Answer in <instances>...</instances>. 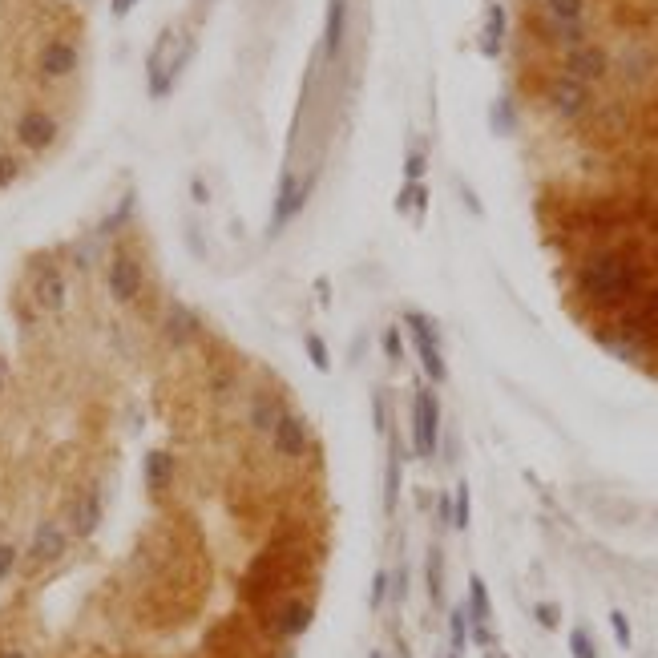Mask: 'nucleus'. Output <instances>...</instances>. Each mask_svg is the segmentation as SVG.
I'll use <instances>...</instances> for the list:
<instances>
[{"label":"nucleus","instance_id":"5701e85b","mask_svg":"<svg viewBox=\"0 0 658 658\" xmlns=\"http://www.w3.org/2000/svg\"><path fill=\"white\" fill-rule=\"evenodd\" d=\"M396 505H400V445L392 441L388 469H384V513H396Z\"/></svg>","mask_w":658,"mask_h":658},{"label":"nucleus","instance_id":"1a4fd4ad","mask_svg":"<svg viewBox=\"0 0 658 658\" xmlns=\"http://www.w3.org/2000/svg\"><path fill=\"white\" fill-rule=\"evenodd\" d=\"M610 73V53L602 45H578L566 53V77H578V81H602Z\"/></svg>","mask_w":658,"mask_h":658},{"label":"nucleus","instance_id":"aec40b11","mask_svg":"<svg viewBox=\"0 0 658 658\" xmlns=\"http://www.w3.org/2000/svg\"><path fill=\"white\" fill-rule=\"evenodd\" d=\"M501 41H505V5H489V21H485V33H481V53L501 57Z\"/></svg>","mask_w":658,"mask_h":658},{"label":"nucleus","instance_id":"58836bf2","mask_svg":"<svg viewBox=\"0 0 658 658\" xmlns=\"http://www.w3.org/2000/svg\"><path fill=\"white\" fill-rule=\"evenodd\" d=\"M436 521H441V525H453V493H441V497H436Z\"/></svg>","mask_w":658,"mask_h":658},{"label":"nucleus","instance_id":"f3484780","mask_svg":"<svg viewBox=\"0 0 658 658\" xmlns=\"http://www.w3.org/2000/svg\"><path fill=\"white\" fill-rule=\"evenodd\" d=\"M178 29L174 25H166L162 33H158V41H154V49H150V57H146V73H150V81L154 77H162L166 73V65L174 61V53H178Z\"/></svg>","mask_w":658,"mask_h":658},{"label":"nucleus","instance_id":"37998d69","mask_svg":"<svg viewBox=\"0 0 658 658\" xmlns=\"http://www.w3.org/2000/svg\"><path fill=\"white\" fill-rule=\"evenodd\" d=\"M473 642L477 646H493V630L489 626H473Z\"/></svg>","mask_w":658,"mask_h":658},{"label":"nucleus","instance_id":"b1692460","mask_svg":"<svg viewBox=\"0 0 658 658\" xmlns=\"http://www.w3.org/2000/svg\"><path fill=\"white\" fill-rule=\"evenodd\" d=\"M424 578H428V598H432L436 606H441V602H445V554L436 550V545L428 550V566H424Z\"/></svg>","mask_w":658,"mask_h":658},{"label":"nucleus","instance_id":"c9c22d12","mask_svg":"<svg viewBox=\"0 0 658 658\" xmlns=\"http://www.w3.org/2000/svg\"><path fill=\"white\" fill-rule=\"evenodd\" d=\"M420 174H424V154L412 150V154L404 158V182H420Z\"/></svg>","mask_w":658,"mask_h":658},{"label":"nucleus","instance_id":"9b49d317","mask_svg":"<svg viewBox=\"0 0 658 658\" xmlns=\"http://www.w3.org/2000/svg\"><path fill=\"white\" fill-rule=\"evenodd\" d=\"M65 550H69V533L57 521H41L37 533H33V545H29V562L33 566H49V562L65 558Z\"/></svg>","mask_w":658,"mask_h":658},{"label":"nucleus","instance_id":"f257e3e1","mask_svg":"<svg viewBox=\"0 0 658 658\" xmlns=\"http://www.w3.org/2000/svg\"><path fill=\"white\" fill-rule=\"evenodd\" d=\"M650 259L634 247H602L590 251L578 267H574V287L578 295L602 311V315H618L622 307H630L646 287H650Z\"/></svg>","mask_w":658,"mask_h":658},{"label":"nucleus","instance_id":"79ce46f5","mask_svg":"<svg viewBox=\"0 0 658 658\" xmlns=\"http://www.w3.org/2000/svg\"><path fill=\"white\" fill-rule=\"evenodd\" d=\"M190 194H194V202H198V206H206V202H210V190H206V182H202V178H194V182H190Z\"/></svg>","mask_w":658,"mask_h":658},{"label":"nucleus","instance_id":"0eeeda50","mask_svg":"<svg viewBox=\"0 0 658 658\" xmlns=\"http://www.w3.org/2000/svg\"><path fill=\"white\" fill-rule=\"evenodd\" d=\"M271 441H275V453H279V457L299 461V457H307V449H311V428H307L303 416L283 412V416L275 420V428H271Z\"/></svg>","mask_w":658,"mask_h":658},{"label":"nucleus","instance_id":"4be33fe9","mask_svg":"<svg viewBox=\"0 0 658 658\" xmlns=\"http://www.w3.org/2000/svg\"><path fill=\"white\" fill-rule=\"evenodd\" d=\"M134 206H138V194L130 190L114 210H109L105 218H101V227H97V239H109V235H114V231H122L126 223H130V214H134Z\"/></svg>","mask_w":658,"mask_h":658},{"label":"nucleus","instance_id":"473e14b6","mask_svg":"<svg viewBox=\"0 0 658 658\" xmlns=\"http://www.w3.org/2000/svg\"><path fill=\"white\" fill-rule=\"evenodd\" d=\"M533 618L545 626V630H554L558 622H562V606L558 602H537V610H533Z\"/></svg>","mask_w":658,"mask_h":658},{"label":"nucleus","instance_id":"c756f323","mask_svg":"<svg viewBox=\"0 0 658 658\" xmlns=\"http://www.w3.org/2000/svg\"><path fill=\"white\" fill-rule=\"evenodd\" d=\"M513 126H517V118H513V105L501 97V101L493 105V130H497V134H509Z\"/></svg>","mask_w":658,"mask_h":658},{"label":"nucleus","instance_id":"20e7f679","mask_svg":"<svg viewBox=\"0 0 658 658\" xmlns=\"http://www.w3.org/2000/svg\"><path fill=\"white\" fill-rule=\"evenodd\" d=\"M311 190H315V170H311V174H303V178H295L291 170H283V178H279V194H275V206H271L267 235H279V231L291 223V218L307 206Z\"/></svg>","mask_w":658,"mask_h":658},{"label":"nucleus","instance_id":"a18cd8bd","mask_svg":"<svg viewBox=\"0 0 658 658\" xmlns=\"http://www.w3.org/2000/svg\"><path fill=\"white\" fill-rule=\"evenodd\" d=\"M5 384H9V364L0 360V392H5Z\"/></svg>","mask_w":658,"mask_h":658},{"label":"nucleus","instance_id":"393cba45","mask_svg":"<svg viewBox=\"0 0 658 658\" xmlns=\"http://www.w3.org/2000/svg\"><path fill=\"white\" fill-rule=\"evenodd\" d=\"M545 13L562 25H578L582 13H586V0H545Z\"/></svg>","mask_w":658,"mask_h":658},{"label":"nucleus","instance_id":"ea45409f","mask_svg":"<svg viewBox=\"0 0 658 658\" xmlns=\"http://www.w3.org/2000/svg\"><path fill=\"white\" fill-rule=\"evenodd\" d=\"M13 566H17V550H13V545H0V582L13 574Z\"/></svg>","mask_w":658,"mask_h":658},{"label":"nucleus","instance_id":"a19ab883","mask_svg":"<svg viewBox=\"0 0 658 658\" xmlns=\"http://www.w3.org/2000/svg\"><path fill=\"white\" fill-rule=\"evenodd\" d=\"M134 9H138V0H109V13H114L118 21H122V17H130Z\"/></svg>","mask_w":658,"mask_h":658},{"label":"nucleus","instance_id":"dca6fc26","mask_svg":"<svg viewBox=\"0 0 658 658\" xmlns=\"http://www.w3.org/2000/svg\"><path fill=\"white\" fill-rule=\"evenodd\" d=\"M198 332H202V319H198L190 307L174 303V307L166 311V340H170V344H190Z\"/></svg>","mask_w":658,"mask_h":658},{"label":"nucleus","instance_id":"f704fd0d","mask_svg":"<svg viewBox=\"0 0 658 658\" xmlns=\"http://www.w3.org/2000/svg\"><path fill=\"white\" fill-rule=\"evenodd\" d=\"M73 263H77L81 271H93V263H97V247H93V243H77V247H73Z\"/></svg>","mask_w":658,"mask_h":658},{"label":"nucleus","instance_id":"f8f14e48","mask_svg":"<svg viewBox=\"0 0 658 658\" xmlns=\"http://www.w3.org/2000/svg\"><path fill=\"white\" fill-rule=\"evenodd\" d=\"M65 299H69V287H65V275L61 267H37L33 275V303L41 311H65Z\"/></svg>","mask_w":658,"mask_h":658},{"label":"nucleus","instance_id":"6e6552de","mask_svg":"<svg viewBox=\"0 0 658 658\" xmlns=\"http://www.w3.org/2000/svg\"><path fill=\"white\" fill-rule=\"evenodd\" d=\"M57 134H61V126L49 109H25L17 118V138L25 150H49L57 142Z\"/></svg>","mask_w":658,"mask_h":658},{"label":"nucleus","instance_id":"cd10ccee","mask_svg":"<svg viewBox=\"0 0 658 658\" xmlns=\"http://www.w3.org/2000/svg\"><path fill=\"white\" fill-rule=\"evenodd\" d=\"M453 529H469V485H457L453 493Z\"/></svg>","mask_w":658,"mask_h":658},{"label":"nucleus","instance_id":"9d476101","mask_svg":"<svg viewBox=\"0 0 658 658\" xmlns=\"http://www.w3.org/2000/svg\"><path fill=\"white\" fill-rule=\"evenodd\" d=\"M311 622H315V606L303 598H287L271 610V634H279V638H299Z\"/></svg>","mask_w":658,"mask_h":658},{"label":"nucleus","instance_id":"a878e982","mask_svg":"<svg viewBox=\"0 0 658 658\" xmlns=\"http://www.w3.org/2000/svg\"><path fill=\"white\" fill-rule=\"evenodd\" d=\"M303 348H307V356H311V364H315L319 372H332V352H327V344H323L319 332H307V336H303Z\"/></svg>","mask_w":658,"mask_h":658},{"label":"nucleus","instance_id":"39448f33","mask_svg":"<svg viewBox=\"0 0 658 658\" xmlns=\"http://www.w3.org/2000/svg\"><path fill=\"white\" fill-rule=\"evenodd\" d=\"M545 97H550V105L558 109L562 118H582V114H590V105H594L590 85L578 81V77H566V73L545 85Z\"/></svg>","mask_w":658,"mask_h":658},{"label":"nucleus","instance_id":"09e8293b","mask_svg":"<svg viewBox=\"0 0 658 658\" xmlns=\"http://www.w3.org/2000/svg\"><path fill=\"white\" fill-rule=\"evenodd\" d=\"M368 658H384V654H380V650H372V654H368Z\"/></svg>","mask_w":658,"mask_h":658},{"label":"nucleus","instance_id":"ddd939ff","mask_svg":"<svg viewBox=\"0 0 658 658\" xmlns=\"http://www.w3.org/2000/svg\"><path fill=\"white\" fill-rule=\"evenodd\" d=\"M77 65H81V53H77V45H69V41H49V45L41 49V57H37V69H41V77H49V81L73 77Z\"/></svg>","mask_w":658,"mask_h":658},{"label":"nucleus","instance_id":"6ab92c4d","mask_svg":"<svg viewBox=\"0 0 658 658\" xmlns=\"http://www.w3.org/2000/svg\"><path fill=\"white\" fill-rule=\"evenodd\" d=\"M174 481V457L170 453H150L146 457V489L150 493H166Z\"/></svg>","mask_w":658,"mask_h":658},{"label":"nucleus","instance_id":"4468645a","mask_svg":"<svg viewBox=\"0 0 658 658\" xmlns=\"http://www.w3.org/2000/svg\"><path fill=\"white\" fill-rule=\"evenodd\" d=\"M348 33V0H327V29H323V53L340 57Z\"/></svg>","mask_w":658,"mask_h":658},{"label":"nucleus","instance_id":"bb28decb","mask_svg":"<svg viewBox=\"0 0 658 658\" xmlns=\"http://www.w3.org/2000/svg\"><path fill=\"white\" fill-rule=\"evenodd\" d=\"M570 654H574V658H598L594 634H590L586 626H574V630H570Z\"/></svg>","mask_w":658,"mask_h":658},{"label":"nucleus","instance_id":"2f4dec72","mask_svg":"<svg viewBox=\"0 0 658 658\" xmlns=\"http://www.w3.org/2000/svg\"><path fill=\"white\" fill-rule=\"evenodd\" d=\"M384 356H388L392 364H400V360H404V340H400V327H384Z\"/></svg>","mask_w":658,"mask_h":658},{"label":"nucleus","instance_id":"49530a36","mask_svg":"<svg viewBox=\"0 0 658 658\" xmlns=\"http://www.w3.org/2000/svg\"><path fill=\"white\" fill-rule=\"evenodd\" d=\"M0 658H29L25 650H0Z\"/></svg>","mask_w":658,"mask_h":658},{"label":"nucleus","instance_id":"423d86ee","mask_svg":"<svg viewBox=\"0 0 658 658\" xmlns=\"http://www.w3.org/2000/svg\"><path fill=\"white\" fill-rule=\"evenodd\" d=\"M105 283H109V295H114L118 303H134L146 287V271L134 255H114V263H109V271H105Z\"/></svg>","mask_w":658,"mask_h":658},{"label":"nucleus","instance_id":"c85d7f7f","mask_svg":"<svg viewBox=\"0 0 658 658\" xmlns=\"http://www.w3.org/2000/svg\"><path fill=\"white\" fill-rule=\"evenodd\" d=\"M388 594H392V574L388 570H376V578H372V610H384V602H388Z\"/></svg>","mask_w":658,"mask_h":658},{"label":"nucleus","instance_id":"e433bc0d","mask_svg":"<svg viewBox=\"0 0 658 658\" xmlns=\"http://www.w3.org/2000/svg\"><path fill=\"white\" fill-rule=\"evenodd\" d=\"M372 420H376V432H388V408H384V392L372 396Z\"/></svg>","mask_w":658,"mask_h":658},{"label":"nucleus","instance_id":"2eb2a0df","mask_svg":"<svg viewBox=\"0 0 658 658\" xmlns=\"http://www.w3.org/2000/svg\"><path fill=\"white\" fill-rule=\"evenodd\" d=\"M101 513H105L101 493H97V489L81 493V497H77V505H73V533H77V537H93V533H97V525H101Z\"/></svg>","mask_w":658,"mask_h":658},{"label":"nucleus","instance_id":"7ed1b4c3","mask_svg":"<svg viewBox=\"0 0 658 658\" xmlns=\"http://www.w3.org/2000/svg\"><path fill=\"white\" fill-rule=\"evenodd\" d=\"M412 445H416V457H436V449H441V400H436L432 388H416V400H412Z\"/></svg>","mask_w":658,"mask_h":658},{"label":"nucleus","instance_id":"de8ad7c7","mask_svg":"<svg viewBox=\"0 0 658 658\" xmlns=\"http://www.w3.org/2000/svg\"><path fill=\"white\" fill-rule=\"evenodd\" d=\"M485 658H509V654H501V650H489V654H485Z\"/></svg>","mask_w":658,"mask_h":658},{"label":"nucleus","instance_id":"72a5a7b5","mask_svg":"<svg viewBox=\"0 0 658 658\" xmlns=\"http://www.w3.org/2000/svg\"><path fill=\"white\" fill-rule=\"evenodd\" d=\"M610 626H614V638H618V646H622V650H630L634 634H630V622H626V614H622V610H610Z\"/></svg>","mask_w":658,"mask_h":658},{"label":"nucleus","instance_id":"a211bd4d","mask_svg":"<svg viewBox=\"0 0 658 658\" xmlns=\"http://www.w3.org/2000/svg\"><path fill=\"white\" fill-rule=\"evenodd\" d=\"M247 416H251V428H255V432H271V428H275V420L283 416V404H279V396L259 392V396L251 400Z\"/></svg>","mask_w":658,"mask_h":658},{"label":"nucleus","instance_id":"4c0bfd02","mask_svg":"<svg viewBox=\"0 0 658 658\" xmlns=\"http://www.w3.org/2000/svg\"><path fill=\"white\" fill-rule=\"evenodd\" d=\"M388 598H392V602H404V598H408V570H404V566L392 574V594H388Z\"/></svg>","mask_w":658,"mask_h":658},{"label":"nucleus","instance_id":"7c9ffc66","mask_svg":"<svg viewBox=\"0 0 658 658\" xmlns=\"http://www.w3.org/2000/svg\"><path fill=\"white\" fill-rule=\"evenodd\" d=\"M17 178H21V162H17L9 150H0V190L13 186Z\"/></svg>","mask_w":658,"mask_h":658},{"label":"nucleus","instance_id":"412c9836","mask_svg":"<svg viewBox=\"0 0 658 658\" xmlns=\"http://www.w3.org/2000/svg\"><path fill=\"white\" fill-rule=\"evenodd\" d=\"M469 626H489V618H493V602H489V590H485V582L473 574L469 578Z\"/></svg>","mask_w":658,"mask_h":658},{"label":"nucleus","instance_id":"f03ea898","mask_svg":"<svg viewBox=\"0 0 658 658\" xmlns=\"http://www.w3.org/2000/svg\"><path fill=\"white\" fill-rule=\"evenodd\" d=\"M404 323H408V336L416 344V356L424 364V376L432 384H445L449 368H445V356H441V327H436V319H428L424 311H408Z\"/></svg>","mask_w":658,"mask_h":658},{"label":"nucleus","instance_id":"c03bdc74","mask_svg":"<svg viewBox=\"0 0 658 658\" xmlns=\"http://www.w3.org/2000/svg\"><path fill=\"white\" fill-rule=\"evenodd\" d=\"M315 291H319V303H323V307L332 303V283H327V279H315Z\"/></svg>","mask_w":658,"mask_h":658}]
</instances>
